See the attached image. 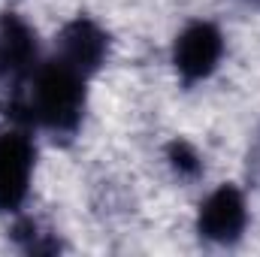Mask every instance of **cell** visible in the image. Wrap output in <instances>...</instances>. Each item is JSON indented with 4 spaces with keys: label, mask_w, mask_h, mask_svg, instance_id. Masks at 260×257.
<instances>
[{
    "label": "cell",
    "mask_w": 260,
    "mask_h": 257,
    "mask_svg": "<svg viewBox=\"0 0 260 257\" xmlns=\"http://www.w3.org/2000/svg\"><path fill=\"white\" fill-rule=\"evenodd\" d=\"M224 55V37L212 21H191L173 46V64L185 88L209 79Z\"/></svg>",
    "instance_id": "cell-3"
},
{
    "label": "cell",
    "mask_w": 260,
    "mask_h": 257,
    "mask_svg": "<svg viewBox=\"0 0 260 257\" xmlns=\"http://www.w3.org/2000/svg\"><path fill=\"white\" fill-rule=\"evenodd\" d=\"M55 46H58L55 55L73 64L76 70H82L88 79L109 58V34L88 15H76L73 21H67Z\"/></svg>",
    "instance_id": "cell-6"
},
{
    "label": "cell",
    "mask_w": 260,
    "mask_h": 257,
    "mask_svg": "<svg viewBox=\"0 0 260 257\" xmlns=\"http://www.w3.org/2000/svg\"><path fill=\"white\" fill-rule=\"evenodd\" d=\"M245 3H254V6H260V0H245Z\"/></svg>",
    "instance_id": "cell-10"
},
{
    "label": "cell",
    "mask_w": 260,
    "mask_h": 257,
    "mask_svg": "<svg viewBox=\"0 0 260 257\" xmlns=\"http://www.w3.org/2000/svg\"><path fill=\"white\" fill-rule=\"evenodd\" d=\"M248 227V206L236 185H221L209 194L197 215V233L215 245H233Z\"/></svg>",
    "instance_id": "cell-4"
},
{
    "label": "cell",
    "mask_w": 260,
    "mask_h": 257,
    "mask_svg": "<svg viewBox=\"0 0 260 257\" xmlns=\"http://www.w3.org/2000/svg\"><path fill=\"white\" fill-rule=\"evenodd\" d=\"M12 239L27 251V254H55L61 245L58 239H49L46 233H40V227L30 221V218H21L15 227H12Z\"/></svg>",
    "instance_id": "cell-8"
},
{
    "label": "cell",
    "mask_w": 260,
    "mask_h": 257,
    "mask_svg": "<svg viewBox=\"0 0 260 257\" xmlns=\"http://www.w3.org/2000/svg\"><path fill=\"white\" fill-rule=\"evenodd\" d=\"M248 179L260 188V133L254 139V145H251V151H248Z\"/></svg>",
    "instance_id": "cell-9"
},
{
    "label": "cell",
    "mask_w": 260,
    "mask_h": 257,
    "mask_svg": "<svg viewBox=\"0 0 260 257\" xmlns=\"http://www.w3.org/2000/svg\"><path fill=\"white\" fill-rule=\"evenodd\" d=\"M40 64V43L34 27L15 15L3 12L0 15V82L9 88H21L30 73Z\"/></svg>",
    "instance_id": "cell-5"
},
{
    "label": "cell",
    "mask_w": 260,
    "mask_h": 257,
    "mask_svg": "<svg viewBox=\"0 0 260 257\" xmlns=\"http://www.w3.org/2000/svg\"><path fill=\"white\" fill-rule=\"evenodd\" d=\"M85 100L88 76L55 55L40 61L21 88H12L6 118L24 130L43 127L55 139H73L85 118Z\"/></svg>",
    "instance_id": "cell-1"
},
{
    "label": "cell",
    "mask_w": 260,
    "mask_h": 257,
    "mask_svg": "<svg viewBox=\"0 0 260 257\" xmlns=\"http://www.w3.org/2000/svg\"><path fill=\"white\" fill-rule=\"evenodd\" d=\"M37 148L24 127L0 133V212H18L30 191Z\"/></svg>",
    "instance_id": "cell-2"
},
{
    "label": "cell",
    "mask_w": 260,
    "mask_h": 257,
    "mask_svg": "<svg viewBox=\"0 0 260 257\" xmlns=\"http://www.w3.org/2000/svg\"><path fill=\"white\" fill-rule=\"evenodd\" d=\"M167 160H170L173 173L179 179H185V182H194V179H200V173H203V160H200L197 148L188 139H173L167 145Z\"/></svg>",
    "instance_id": "cell-7"
}]
</instances>
